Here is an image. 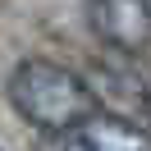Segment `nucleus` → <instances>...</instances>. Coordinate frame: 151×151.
Here are the masks:
<instances>
[{"instance_id": "nucleus-4", "label": "nucleus", "mask_w": 151, "mask_h": 151, "mask_svg": "<svg viewBox=\"0 0 151 151\" xmlns=\"http://www.w3.org/2000/svg\"><path fill=\"white\" fill-rule=\"evenodd\" d=\"M142 110H147V124H151V92H147V101H142Z\"/></svg>"}, {"instance_id": "nucleus-3", "label": "nucleus", "mask_w": 151, "mask_h": 151, "mask_svg": "<svg viewBox=\"0 0 151 151\" xmlns=\"http://www.w3.org/2000/svg\"><path fill=\"white\" fill-rule=\"evenodd\" d=\"M92 28L114 50H147L151 46V14L147 0H92Z\"/></svg>"}, {"instance_id": "nucleus-5", "label": "nucleus", "mask_w": 151, "mask_h": 151, "mask_svg": "<svg viewBox=\"0 0 151 151\" xmlns=\"http://www.w3.org/2000/svg\"><path fill=\"white\" fill-rule=\"evenodd\" d=\"M147 14H151V0H147Z\"/></svg>"}, {"instance_id": "nucleus-1", "label": "nucleus", "mask_w": 151, "mask_h": 151, "mask_svg": "<svg viewBox=\"0 0 151 151\" xmlns=\"http://www.w3.org/2000/svg\"><path fill=\"white\" fill-rule=\"evenodd\" d=\"M9 101L32 128L50 133V137L96 114V92L55 60H23L9 73Z\"/></svg>"}, {"instance_id": "nucleus-2", "label": "nucleus", "mask_w": 151, "mask_h": 151, "mask_svg": "<svg viewBox=\"0 0 151 151\" xmlns=\"http://www.w3.org/2000/svg\"><path fill=\"white\" fill-rule=\"evenodd\" d=\"M46 151H151V128L96 110L92 119H83L78 128L60 133Z\"/></svg>"}]
</instances>
